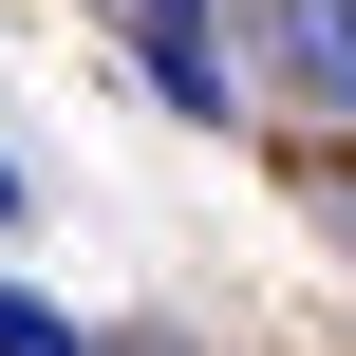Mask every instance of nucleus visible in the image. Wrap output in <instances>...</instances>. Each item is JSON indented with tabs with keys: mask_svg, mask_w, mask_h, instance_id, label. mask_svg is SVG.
<instances>
[{
	"mask_svg": "<svg viewBox=\"0 0 356 356\" xmlns=\"http://www.w3.org/2000/svg\"><path fill=\"white\" fill-rule=\"evenodd\" d=\"M263 19H282V94L356 131V0H263Z\"/></svg>",
	"mask_w": 356,
	"mask_h": 356,
	"instance_id": "obj_1",
	"label": "nucleus"
},
{
	"mask_svg": "<svg viewBox=\"0 0 356 356\" xmlns=\"http://www.w3.org/2000/svg\"><path fill=\"white\" fill-rule=\"evenodd\" d=\"M0 356H94V338H75V319H56L38 282H0Z\"/></svg>",
	"mask_w": 356,
	"mask_h": 356,
	"instance_id": "obj_2",
	"label": "nucleus"
},
{
	"mask_svg": "<svg viewBox=\"0 0 356 356\" xmlns=\"http://www.w3.org/2000/svg\"><path fill=\"white\" fill-rule=\"evenodd\" d=\"M131 19H150V38H207V0H131Z\"/></svg>",
	"mask_w": 356,
	"mask_h": 356,
	"instance_id": "obj_3",
	"label": "nucleus"
},
{
	"mask_svg": "<svg viewBox=\"0 0 356 356\" xmlns=\"http://www.w3.org/2000/svg\"><path fill=\"white\" fill-rule=\"evenodd\" d=\"M0 225H19V169H0Z\"/></svg>",
	"mask_w": 356,
	"mask_h": 356,
	"instance_id": "obj_4",
	"label": "nucleus"
},
{
	"mask_svg": "<svg viewBox=\"0 0 356 356\" xmlns=\"http://www.w3.org/2000/svg\"><path fill=\"white\" fill-rule=\"evenodd\" d=\"M131 356H169V338H131Z\"/></svg>",
	"mask_w": 356,
	"mask_h": 356,
	"instance_id": "obj_5",
	"label": "nucleus"
}]
</instances>
